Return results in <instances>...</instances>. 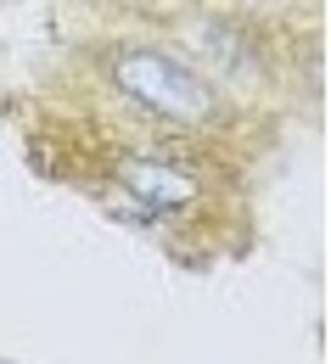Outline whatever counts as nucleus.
Masks as SVG:
<instances>
[{"label": "nucleus", "instance_id": "2", "mask_svg": "<svg viewBox=\"0 0 331 364\" xmlns=\"http://www.w3.org/2000/svg\"><path fill=\"white\" fill-rule=\"evenodd\" d=\"M112 180H118L124 196H135L146 213H180V208H191V202L202 196V185L191 180L186 168H174V163H163V157H152V151L118 157V163H112Z\"/></svg>", "mask_w": 331, "mask_h": 364}, {"label": "nucleus", "instance_id": "1", "mask_svg": "<svg viewBox=\"0 0 331 364\" xmlns=\"http://www.w3.org/2000/svg\"><path fill=\"white\" fill-rule=\"evenodd\" d=\"M107 79L130 95L141 112L163 124H214L219 118V90L191 68L186 56L163 46H118L107 56Z\"/></svg>", "mask_w": 331, "mask_h": 364}]
</instances>
